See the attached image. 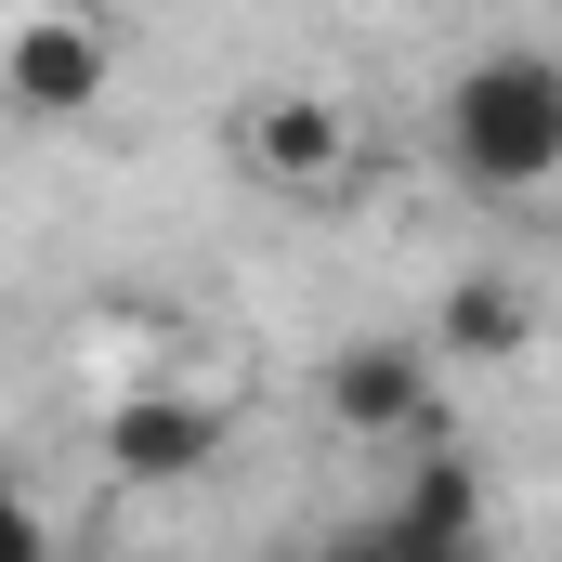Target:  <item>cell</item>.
Masks as SVG:
<instances>
[{"label":"cell","instance_id":"6da1fadb","mask_svg":"<svg viewBox=\"0 0 562 562\" xmlns=\"http://www.w3.org/2000/svg\"><path fill=\"white\" fill-rule=\"evenodd\" d=\"M431 132H445V170H458L471 196H537V183H562V53L550 40L471 53V66L445 79Z\"/></svg>","mask_w":562,"mask_h":562},{"label":"cell","instance_id":"7a4b0ae2","mask_svg":"<svg viewBox=\"0 0 562 562\" xmlns=\"http://www.w3.org/2000/svg\"><path fill=\"white\" fill-rule=\"evenodd\" d=\"M223 144H236V170H249V183H276V196H301V210H314V196H340V183L367 170V132H353V105H340V92H249Z\"/></svg>","mask_w":562,"mask_h":562},{"label":"cell","instance_id":"3957f363","mask_svg":"<svg viewBox=\"0 0 562 562\" xmlns=\"http://www.w3.org/2000/svg\"><path fill=\"white\" fill-rule=\"evenodd\" d=\"M105 79H119V40H105L79 0H26V13L0 26V105H13V119H92Z\"/></svg>","mask_w":562,"mask_h":562},{"label":"cell","instance_id":"277c9868","mask_svg":"<svg viewBox=\"0 0 562 562\" xmlns=\"http://www.w3.org/2000/svg\"><path fill=\"white\" fill-rule=\"evenodd\" d=\"M210 458H223V406H210V393H183V380L119 393V419H105V471H119V484H183V471H210Z\"/></svg>","mask_w":562,"mask_h":562},{"label":"cell","instance_id":"5b68a950","mask_svg":"<svg viewBox=\"0 0 562 562\" xmlns=\"http://www.w3.org/2000/svg\"><path fill=\"white\" fill-rule=\"evenodd\" d=\"M431 340H340L327 353V419L340 431H431L445 406H431Z\"/></svg>","mask_w":562,"mask_h":562},{"label":"cell","instance_id":"8992f818","mask_svg":"<svg viewBox=\"0 0 562 562\" xmlns=\"http://www.w3.org/2000/svg\"><path fill=\"white\" fill-rule=\"evenodd\" d=\"M524 340H537L524 276H445V301H431V353H458V367H510Z\"/></svg>","mask_w":562,"mask_h":562},{"label":"cell","instance_id":"52a82bcc","mask_svg":"<svg viewBox=\"0 0 562 562\" xmlns=\"http://www.w3.org/2000/svg\"><path fill=\"white\" fill-rule=\"evenodd\" d=\"M314 562H419V537H406L393 510H367V524H340V537H327Z\"/></svg>","mask_w":562,"mask_h":562},{"label":"cell","instance_id":"ba28073f","mask_svg":"<svg viewBox=\"0 0 562 562\" xmlns=\"http://www.w3.org/2000/svg\"><path fill=\"white\" fill-rule=\"evenodd\" d=\"M0 562H53V537H40V510L0 484Z\"/></svg>","mask_w":562,"mask_h":562}]
</instances>
